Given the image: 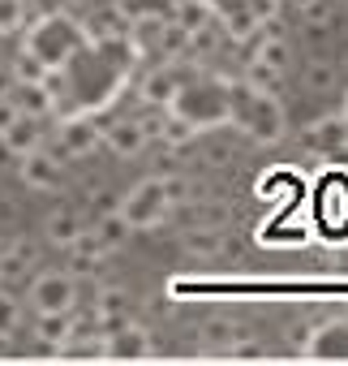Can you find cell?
<instances>
[{
    "instance_id": "cell-1",
    "label": "cell",
    "mask_w": 348,
    "mask_h": 366,
    "mask_svg": "<svg viewBox=\"0 0 348 366\" xmlns=\"http://www.w3.org/2000/svg\"><path fill=\"white\" fill-rule=\"evenodd\" d=\"M86 44H91V35L82 31V22H73L69 14H44L31 26V35H26V52L22 56H31L48 74H61Z\"/></svg>"
},
{
    "instance_id": "cell-2",
    "label": "cell",
    "mask_w": 348,
    "mask_h": 366,
    "mask_svg": "<svg viewBox=\"0 0 348 366\" xmlns=\"http://www.w3.org/2000/svg\"><path fill=\"white\" fill-rule=\"evenodd\" d=\"M232 99H228V82L224 78H198V82H181L177 95L168 99V117L185 121L194 134L211 129V125H228Z\"/></svg>"
},
{
    "instance_id": "cell-3",
    "label": "cell",
    "mask_w": 348,
    "mask_h": 366,
    "mask_svg": "<svg viewBox=\"0 0 348 366\" xmlns=\"http://www.w3.org/2000/svg\"><path fill=\"white\" fill-rule=\"evenodd\" d=\"M228 99H232L228 121H237L254 142H275V138H284L288 117H284V104H280L271 91H258V86H250V82H228Z\"/></svg>"
},
{
    "instance_id": "cell-4",
    "label": "cell",
    "mask_w": 348,
    "mask_h": 366,
    "mask_svg": "<svg viewBox=\"0 0 348 366\" xmlns=\"http://www.w3.org/2000/svg\"><path fill=\"white\" fill-rule=\"evenodd\" d=\"M172 207H177V194H172V181L168 177H146L121 199V220L133 229V233H146V229H159Z\"/></svg>"
},
{
    "instance_id": "cell-5",
    "label": "cell",
    "mask_w": 348,
    "mask_h": 366,
    "mask_svg": "<svg viewBox=\"0 0 348 366\" xmlns=\"http://www.w3.org/2000/svg\"><path fill=\"white\" fill-rule=\"evenodd\" d=\"M26 297H31L35 315H73V306H78V280L65 276V272H44V276L31 280Z\"/></svg>"
},
{
    "instance_id": "cell-6",
    "label": "cell",
    "mask_w": 348,
    "mask_h": 366,
    "mask_svg": "<svg viewBox=\"0 0 348 366\" xmlns=\"http://www.w3.org/2000/svg\"><path fill=\"white\" fill-rule=\"evenodd\" d=\"M56 142H61V151H65L69 159H82V155H91V151L103 142V129H99L91 117H65Z\"/></svg>"
},
{
    "instance_id": "cell-7",
    "label": "cell",
    "mask_w": 348,
    "mask_h": 366,
    "mask_svg": "<svg viewBox=\"0 0 348 366\" xmlns=\"http://www.w3.org/2000/svg\"><path fill=\"white\" fill-rule=\"evenodd\" d=\"M0 142H5L18 159H22V155H35V151H44V121L18 112L5 129H0Z\"/></svg>"
},
{
    "instance_id": "cell-8",
    "label": "cell",
    "mask_w": 348,
    "mask_h": 366,
    "mask_svg": "<svg viewBox=\"0 0 348 366\" xmlns=\"http://www.w3.org/2000/svg\"><path fill=\"white\" fill-rule=\"evenodd\" d=\"M146 121H133V117H125V121H112L108 129H103V142H108V151L112 155H121V159H129V155H138L142 147H146Z\"/></svg>"
},
{
    "instance_id": "cell-9",
    "label": "cell",
    "mask_w": 348,
    "mask_h": 366,
    "mask_svg": "<svg viewBox=\"0 0 348 366\" xmlns=\"http://www.w3.org/2000/svg\"><path fill=\"white\" fill-rule=\"evenodd\" d=\"M305 147L318 155H339L348 147V121L344 117H322L305 129Z\"/></svg>"
},
{
    "instance_id": "cell-10",
    "label": "cell",
    "mask_w": 348,
    "mask_h": 366,
    "mask_svg": "<svg viewBox=\"0 0 348 366\" xmlns=\"http://www.w3.org/2000/svg\"><path fill=\"white\" fill-rule=\"evenodd\" d=\"M150 349H155L150 336L142 327H133V323H121V327H112L103 336V357H146Z\"/></svg>"
},
{
    "instance_id": "cell-11",
    "label": "cell",
    "mask_w": 348,
    "mask_h": 366,
    "mask_svg": "<svg viewBox=\"0 0 348 366\" xmlns=\"http://www.w3.org/2000/svg\"><path fill=\"white\" fill-rule=\"evenodd\" d=\"M309 357H327V362H335V357H348V323H322L305 345H301Z\"/></svg>"
},
{
    "instance_id": "cell-12",
    "label": "cell",
    "mask_w": 348,
    "mask_h": 366,
    "mask_svg": "<svg viewBox=\"0 0 348 366\" xmlns=\"http://www.w3.org/2000/svg\"><path fill=\"white\" fill-rule=\"evenodd\" d=\"M9 99H14V108H18V112L39 117V121L56 108V95H52V86H48V82H14Z\"/></svg>"
},
{
    "instance_id": "cell-13",
    "label": "cell",
    "mask_w": 348,
    "mask_h": 366,
    "mask_svg": "<svg viewBox=\"0 0 348 366\" xmlns=\"http://www.w3.org/2000/svg\"><path fill=\"white\" fill-rule=\"evenodd\" d=\"M22 181L35 190H56L61 186V159L52 151H35V155H22Z\"/></svg>"
},
{
    "instance_id": "cell-14",
    "label": "cell",
    "mask_w": 348,
    "mask_h": 366,
    "mask_svg": "<svg viewBox=\"0 0 348 366\" xmlns=\"http://www.w3.org/2000/svg\"><path fill=\"white\" fill-rule=\"evenodd\" d=\"M172 9H177V0H121V5H116V14L125 22H133V26H142V22H168Z\"/></svg>"
},
{
    "instance_id": "cell-15",
    "label": "cell",
    "mask_w": 348,
    "mask_h": 366,
    "mask_svg": "<svg viewBox=\"0 0 348 366\" xmlns=\"http://www.w3.org/2000/svg\"><path fill=\"white\" fill-rule=\"evenodd\" d=\"M82 233H86V220H82L73 207H61V212L48 216V237H52L56 246H78Z\"/></svg>"
},
{
    "instance_id": "cell-16",
    "label": "cell",
    "mask_w": 348,
    "mask_h": 366,
    "mask_svg": "<svg viewBox=\"0 0 348 366\" xmlns=\"http://www.w3.org/2000/svg\"><path fill=\"white\" fill-rule=\"evenodd\" d=\"M129 233H133V229L121 220V212H112V216H99V220H95V229H91V237L99 242V250H103V254L121 250V246L129 242Z\"/></svg>"
},
{
    "instance_id": "cell-17",
    "label": "cell",
    "mask_w": 348,
    "mask_h": 366,
    "mask_svg": "<svg viewBox=\"0 0 348 366\" xmlns=\"http://www.w3.org/2000/svg\"><path fill=\"white\" fill-rule=\"evenodd\" d=\"M185 78L177 74V69H172V65H163V69H155L146 82H142V99L146 104H168L172 95H177V86H181Z\"/></svg>"
},
{
    "instance_id": "cell-18",
    "label": "cell",
    "mask_w": 348,
    "mask_h": 366,
    "mask_svg": "<svg viewBox=\"0 0 348 366\" xmlns=\"http://www.w3.org/2000/svg\"><path fill=\"white\" fill-rule=\"evenodd\" d=\"M69 336H73V319H69V315H39V319H35V340H39V345L61 349Z\"/></svg>"
},
{
    "instance_id": "cell-19",
    "label": "cell",
    "mask_w": 348,
    "mask_h": 366,
    "mask_svg": "<svg viewBox=\"0 0 348 366\" xmlns=\"http://www.w3.org/2000/svg\"><path fill=\"white\" fill-rule=\"evenodd\" d=\"M65 357H103V332H73L61 345Z\"/></svg>"
},
{
    "instance_id": "cell-20",
    "label": "cell",
    "mask_w": 348,
    "mask_h": 366,
    "mask_svg": "<svg viewBox=\"0 0 348 366\" xmlns=\"http://www.w3.org/2000/svg\"><path fill=\"white\" fill-rule=\"evenodd\" d=\"M237 345V327L228 323V319H215V323H207L203 327V349H232Z\"/></svg>"
},
{
    "instance_id": "cell-21",
    "label": "cell",
    "mask_w": 348,
    "mask_h": 366,
    "mask_svg": "<svg viewBox=\"0 0 348 366\" xmlns=\"http://www.w3.org/2000/svg\"><path fill=\"white\" fill-rule=\"evenodd\" d=\"M18 323H22V302H18L14 293L0 289V336H14Z\"/></svg>"
},
{
    "instance_id": "cell-22",
    "label": "cell",
    "mask_w": 348,
    "mask_h": 366,
    "mask_svg": "<svg viewBox=\"0 0 348 366\" xmlns=\"http://www.w3.org/2000/svg\"><path fill=\"white\" fill-rule=\"evenodd\" d=\"M26 22V0H0V35H14Z\"/></svg>"
},
{
    "instance_id": "cell-23",
    "label": "cell",
    "mask_w": 348,
    "mask_h": 366,
    "mask_svg": "<svg viewBox=\"0 0 348 366\" xmlns=\"http://www.w3.org/2000/svg\"><path fill=\"white\" fill-rule=\"evenodd\" d=\"M26 246H14L9 254H0V285H5V280H18L22 272H26Z\"/></svg>"
},
{
    "instance_id": "cell-24",
    "label": "cell",
    "mask_w": 348,
    "mask_h": 366,
    "mask_svg": "<svg viewBox=\"0 0 348 366\" xmlns=\"http://www.w3.org/2000/svg\"><path fill=\"white\" fill-rule=\"evenodd\" d=\"M224 242H220V233L215 229H198V233H190V250L194 254H215Z\"/></svg>"
},
{
    "instance_id": "cell-25",
    "label": "cell",
    "mask_w": 348,
    "mask_h": 366,
    "mask_svg": "<svg viewBox=\"0 0 348 366\" xmlns=\"http://www.w3.org/2000/svg\"><path fill=\"white\" fill-rule=\"evenodd\" d=\"M335 82V69L327 65V61H314L309 69H305V86H318V91H327Z\"/></svg>"
},
{
    "instance_id": "cell-26",
    "label": "cell",
    "mask_w": 348,
    "mask_h": 366,
    "mask_svg": "<svg viewBox=\"0 0 348 366\" xmlns=\"http://www.w3.org/2000/svg\"><path fill=\"white\" fill-rule=\"evenodd\" d=\"M18 82H48V69L35 65L31 56H18Z\"/></svg>"
},
{
    "instance_id": "cell-27",
    "label": "cell",
    "mask_w": 348,
    "mask_h": 366,
    "mask_svg": "<svg viewBox=\"0 0 348 366\" xmlns=\"http://www.w3.org/2000/svg\"><path fill=\"white\" fill-rule=\"evenodd\" d=\"M163 138H168V142H185V138H194V129H190L185 121H177V117H168V125H163Z\"/></svg>"
},
{
    "instance_id": "cell-28",
    "label": "cell",
    "mask_w": 348,
    "mask_h": 366,
    "mask_svg": "<svg viewBox=\"0 0 348 366\" xmlns=\"http://www.w3.org/2000/svg\"><path fill=\"white\" fill-rule=\"evenodd\" d=\"M339 117H344V121H348V99H344V112H339Z\"/></svg>"
},
{
    "instance_id": "cell-29",
    "label": "cell",
    "mask_w": 348,
    "mask_h": 366,
    "mask_svg": "<svg viewBox=\"0 0 348 366\" xmlns=\"http://www.w3.org/2000/svg\"><path fill=\"white\" fill-rule=\"evenodd\" d=\"M194 5H207V9H211V0H194Z\"/></svg>"
},
{
    "instance_id": "cell-30",
    "label": "cell",
    "mask_w": 348,
    "mask_h": 366,
    "mask_svg": "<svg viewBox=\"0 0 348 366\" xmlns=\"http://www.w3.org/2000/svg\"><path fill=\"white\" fill-rule=\"evenodd\" d=\"M271 5H280V0H271Z\"/></svg>"
}]
</instances>
